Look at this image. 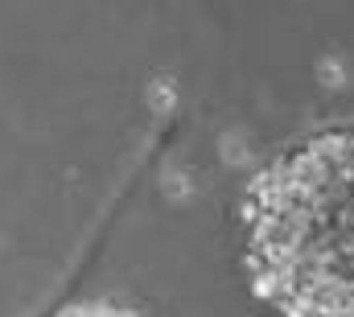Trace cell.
<instances>
[{
	"mask_svg": "<svg viewBox=\"0 0 354 317\" xmlns=\"http://www.w3.org/2000/svg\"><path fill=\"white\" fill-rule=\"evenodd\" d=\"M252 289L284 317H354V128L272 161L248 190Z\"/></svg>",
	"mask_w": 354,
	"mask_h": 317,
	"instance_id": "6da1fadb",
	"label": "cell"
},
{
	"mask_svg": "<svg viewBox=\"0 0 354 317\" xmlns=\"http://www.w3.org/2000/svg\"><path fill=\"white\" fill-rule=\"evenodd\" d=\"M58 317H136L128 305H111V301H79V305H66Z\"/></svg>",
	"mask_w": 354,
	"mask_h": 317,
	"instance_id": "7a4b0ae2",
	"label": "cell"
}]
</instances>
